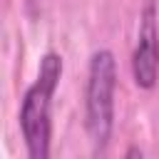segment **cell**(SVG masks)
Listing matches in <instances>:
<instances>
[{"label":"cell","instance_id":"cell-2","mask_svg":"<svg viewBox=\"0 0 159 159\" xmlns=\"http://www.w3.org/2000/svg\"><path fill=\"white\" fill-rule=\"evenodd\" d=\"M114 89L117 60L109 50H97L89 57L84 89V127L94 152H104L114 129Z\"/></svg>","mask_w":159,"mask_h":159},{"label":"cell","instance_id":"cell-3","mask_svg":"<svg viewBox=\"0 0 159 159\" xmlns=\"http://www.w3.org/2000/svg\"><path fill=\"white\" fill-rule=\"evenodd\" d=\"M132 75L137 87L152 89L159 77V27H157V5L147 2L139 15L137 45L132 52Z\"/></svg>","mask_w":159,"mask_h":159},{"label":"cell","instance_id":"cell-1","mask_svg":"<svg viewBox=\"0 0 159 159\" xmlns=\"http://www.w3.org/2000/svg\"><path fill=\"white\" fill-rule=\"evenodd\" d=\"M62 77V57L57 52H45L35 82L25 89L20 102V132L32 159L50 157L52 139V97Z\"/></svg>","mask_w":159,"mask_h":159}]
</instances>
